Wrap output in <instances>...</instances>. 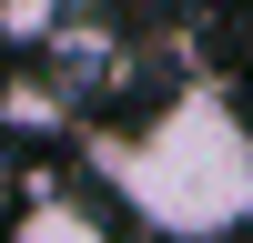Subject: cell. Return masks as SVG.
Masks as SVG:
<instances>
[{"instance_id": "6da1fadb", "label": "cell", "mask_w": 253, "mask_h": 243, "mask_svg": "<svg viewBox=\"0 0 253 243\" xmlns=\"http://www.w3.org/2000/svg\"><path fill=\"white\" fill-rule=\"evenodd\" d=\"M91 182L162 243H233L253 233V112L213 81H182L142 122L91 132Z\"/></svg>"}, {"instance_id": "7a4b0ae2", "label": "cell", "mask_w": 253, "mask_h": 243, "mask_svg": "<svg viewBox=\"0 0 253 243\" xmlns=\"http://www.w3.org/2000/svg\"><path fill=\"white\" fill-rule=\"evenodd\" d=\"M61 122H71L61 61H51V71H10V81H0V132H61Z\"/></svg>"}, {"instance_id": "3957f363", "label": "cell", "mask_w": 253, "mask_h": 243, "mask_svg": "<svg viewBox=\"0 0 253 243\" xmlns=\"http://www.w3.org/2000/svg\"><path fill=\"white\" fill-rule=\"evenodd\" d=\"M10 243H112L101 233V213H81V202H20V223H10Z\"/></svg>"}]
</instances>
